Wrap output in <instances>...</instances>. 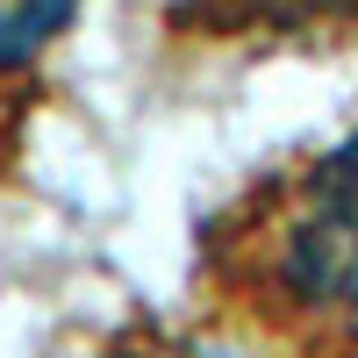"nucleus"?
<instances>
[{
	"mask_svg": "<svg viewBox=\"0 0 358 358\" xmlns=\"http://www.w3.org/2000/svg\"><path fill=\"white\" fill-rule=\"evenodd\" d=\"M194 273L265 358H358V129L251 179L201 229Z\"/></svg>",
	"mask_w": 358,
	"mask_h": 358,
	"instance_id": "f257e3e1",
	"label": "nucleus"
},
{
	"mask_svg": "<svg viewBox=\"0 0 358 358\" xmlns=\"http://www.w3.org/2000/svg\"><path fill=\"white\" fill-rule=\"evenodd\" d=\"M72 29L65 8H0V165L15 158V129H22V94L36 57Z\"/></svg>",
	"mask_w": 358,
	"mask_h": 358,
	"instance_id": "f03ea898",
	"label": "nucleus"
},
{
	"mask_svg": "<svg viewBox=\"0 0 358 358\" xmlns=\"http://www.w3.org/2000/svg\"><path fill=\"white\" fill-rule=\"evenodd\" d=\"M94 358H244L222 337H194V330H165V322H136V330L108 337Z\"/></svg>",
	"mask_w": 358,
	"mask_h": 358,
	"instance_id": "7ed1b4c3",
	"label": "nucleus"
}]
</instances>
